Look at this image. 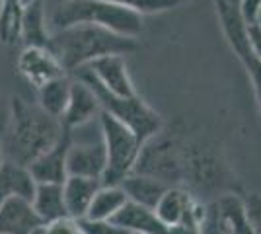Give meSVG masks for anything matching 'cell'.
<instances>
[{
	"label": "cell",
	"instance_id": "obj_12",
	"mask_svg": "<svg viewBox=\"0 0 261 234\" xmlns=\"http://www.w3.org/2000/svg\"><path fill=\"white\" fill-rule=\"evenodd\" d=\"M70 141H72L70 131L65 129V133L57 141V145L51 146L47 152H43L37 160H33L28 166L37 184H65V179L68 178L66 152H68Z\"/></svg>",
	"mask_w": 261,
	"mask_h": 234
},
{
	"label": "cell",
	"instance_id": "obj_23",
	"mask_svg": "<svg viewBox=\"0 0 261 234\" xmlns=\"http://www.w3.org/2000/svg\"><path fill=\"white\" fill-rule=\"evenodd\" d=\"M106 2L117 4L121 8H127L139 16H144V14H160V12L179 8L187 0H106Z\"/></svg>",
	"mask_w": 261,
	"mask_h": 234
},
{
	"label": "cell",
	"instance_id": "obj_2",
	"mask_svg": "<svg viewBox=\"0 0 261 234\" xmlns=\"http://www.w3.org/2000/svg\"><path fill=\"white\" fill-rule=\"evenodd\" d=\"M139 39H130L90 23H78L59 32H51L49 41V51L68 76H72L78 68L88 67L101 57H125L139 51Z\"/></svg>",
	"mask_w": 261,
	"mask_h": 234
},
{
	"label": "cell",
	"instance_id": "obj_7",
	"mask_svg": "<svg viewBox=\"0 0 261 234\" xmlns=\"http://www.w3.org/2000/svg\"><path fill=\"white\" fill-rule=\"evenodd\" d=\"M220 18V28L226 35V41L236 53L238 61L244 65L248 76L251 78V86L257 101V112L261 117V61H257L248 43V34H246V23L240 16V10H222L217 12Z\"/></svg>",
	"mask_w": 261,
	"mask_h": 234
},
{
	"label": "cell",
	"instance_id": "obj_22",
	"mask_svg": "<svg viewBox=\"0 0 261 234\" xmlns=\"http://www.w3.org/2000/svg\"><path fill=\"white\" fill-rule=\"evenodd\" d=\"M23 10L22 0H0V43L16 45L22 41Z\"/></svg>",
	"mask_w": 261,
	"mask_h": 234
},
{
	"label": "cell",
	"instance_id": "obj_6",
	"mask_svg": "<svg viewBox=\"0 0 261 234\" xmlns=\"http://www.w3.org/2000/svg\"><path fill=\"white\" fill-rule=\"evenodd\" d=\"M98 121L108 154V168L101 178V186H119L123 179L133 174L142 145L129 127L113 119L109 113L101 112Z\"/></svg>",
	"mask_w": 261,
	"mask_h": 234
},
{
	"label": "cell",
	"instance_id": "obj_29",
	"mask_svg": "<svg viewBox=\"0 0 261 234\" xmlns=\"http://www.w3.org/2000/svg\"><path fill=\"white\" fill-rule=\"evenodd\" d=\"M65 2H68V0H45V6L49 4L51 8H57V6H61V4H65Z\"/></svg>",
	"mask_w": 261,
	"mask_h": 234
},
{
	"label": "cell",
	"instance_id": "obj_13",
	"mask_svg": "<svg viewBox=\"0 0 261 234\" xmlns=\"http://www.w3.org/2000/svg\"><path fill=\"white\" fill-rule=\"evenodd\" d=\"M41 224L32 201L12 197L0 205V234H35Z\"/></svg>",
	"mask_w": 261,
	"mask_h": 234
},
{
	"label": "cell",
	"instance_id": "obj_8",
	"mask_svg": "<svg viewBox=\"0 0 261 234\" xmlns=\"http://www.w3.org/2000/svg\"><path fill=\"white\" fill-rule=\"evenodd\" d=\"M72 141L66 152V174L76 176V178L99 179L103 178L106 168H108V154L106 145L99 135L98 139H78L70 133Z\"/></svg>",
	"mask_w": 261,
	"mask_h": 234
},
{
	"label": "cell",
	"instance_id": "obj_1",
	"mask_svg": "<svg viewBox=\"0 0 261 234\" xmlns=\"http://www.w3.org/2000/svg\"><path fill=\"white\" fill-rule=\"evenodd\" d=\"M65 127L57 117L39 108L35 101L14 96L10 100V119L4 135L2 150L8 160L30 166L63 137Z\"/></svg>",
	"mask_w": 261,
	"mask_h": 234
},
{
	"label": "cell",
	"instance_id": "obj_10",
	"mask_svg": "<svg viewBox=\"0 0 261 234\" xmlns=\"http://www.w3.org/2000/svg\"><path fill=\"white\" fill-rule=\"evenodd\" d=\"M101 113V106L96 96V92L84 84L82 80L72 78V86H70V98H68V106H66L65 113L61 117L63 127L68 131L80 129L94 119H98Z\"/></svg>",
	"mask_w": 261,
	"mask_h": 234
},
{
	"label": "cell",
	"instance_id": "obj_5",
	"mask_svg": "<svg viewBox=\"0 0 261 234\" xmlns=\"http://www.w3.org/2000/svg\"><path fill=\"white\" fill-rule=\"evenodd\" d=\"M72 78L82 80L84 84H88L90 88L94 90L99 100V106H101V112L109 113L113 119H117L125 127H129L130 131L135 133V137L141 141V145L150 141L152 137H156L166 127L162 115L156 110H152L139 94L130 96V98L111 94L103 86H99L86 67L78 68L76 72L72 74Z\"/></svg>",
	"mask_w": 261,
	"mask_h": 234
},
{
	"label": "cell",
	"instance_id": "obj_28",
	"mask_svg": "<svg viewBox=\"0 0 261 234\" xmlns=\"http://www.w3.org/2000/svg\"><path fill=\"white\" fill-rule=\"evenodd\" d=\"M240 2L242 0H215V6H217V10H220V8H236V10H240Z\"/></svg>",
	"mask_w": 261,
	"mask_h": 234
},
{
	"label": "cell",
	"instance_id": "obj_32",
	"mask_svg": "<svg viewBox=\"0 0 261 234\" xmlns=\"http://www.w3.org/2000/svg\"><path fill=\"white\" fill-rule=\"evenodd\" d=\"M33 2H37V0H22L23 6H30V4H33Z\"/></svg>",
	"mask_w": 261,
	"mask_h": 234
},
{
	"label": "cell",
	"instance_id": "obj_21",
	"mask_svg": "<svg viewBox=\"0 0 261 234\" xmlns=\"http://www.w3.org/2000/svg\"><path fill=\"white\" fill-rule=\"evenodd\" d=\"M127 195L121 186H101L88 209L86 219L90 221H111L121 207L127 203Z\"/></svg>",
	"mask_w": 261,
	"mask_h": 234
},
{
	"label": "cell",
	"instance_id": "obj_14",
	"mask_svg": "<svg viewBox=\"0 0 261 234\" xmlns=\"http://www.w3.org/2000/svg\"><path fill=\"white\" fill-rule=\"evenodd\" d=\"M109 223L119 226L127 234H170L168 226L156 217L152 209H146L133 201H127Z\"/></svg>",
	"mask_w": 261,
	"mask_h": 234
},
{
	"label": "cell",
	"instance_id": "obj_9",
	"mask_svg": "<svg viewBox=\"0 0 261 234\" xmlns=\"http://www.w3.org/2000/svg\"><path fill=\"white\" fill-rule=\"evenodd\" d=\"M16 65H18V72L35 90H39L55 78L65 76V70L59 65V61L49 49H43V47H23Z\"/></svg>",
	"mask_w": 261,
	"mask_h": 234
},
{
	"label": "cell",
	"instance_id": "obj_15",
	"mask_svg": "<svg viewBox=\"0 0 261 234\" xmlns=\"http://www.w3.org/2000/svg\"><path fill=\"white\" fill-rule=\"evenodd\" d=\"M37 188L28 166H22L14 160H4L0 164V205L12 197L32 201Z\"/></svg>",
	"mask_w": 261,
	"mask_h": 234
},
{
	"label": "cell",
	"instance_id": "obj_17",
	"mask_svg": "<svg viewBox=\"0 0 261 234\" xmlns=\"http://www.w3.org/2000/svg\"><path fill=\"white\" fill-rule=\"evenodd\" d=\"M32 207L43 224L55 223L61 219H70L66 213L63 184H37Z\"/></svg>",
	"mask_w": 261,
	"mask_h": 234
},
{
	"label": "cell",
	"instance_id": "obj_16",
	"mask_svg": "<svg viewBox=\"0 0 261 234\" xmlns=\"http://www.w3.org/2000/svg\"><path fill=\"white\" fill-rule=\"evenodd\" d=\"M101 188L99 179L90 178H76V176H68L63 184V195H65L66 213L72 221L86 219L88 209L94 201V195Z\"/></svg>",
	"mask_w": 261,
	"mask_h": 234
},
{
	"label": "cell",
	"instance_id": "obj_18",
	"mask_svg": "<svg viewBox=\"0 0 261 234\" xmlns=\"http://www.w3.org/2000/svg\"><path fill=\"white\" fill-rule=\"evenodd\" d=\"M121 190L125 191L127 199L142 205L146 209H156L158 201L162 199V195L170 190L168 184H164L160 179L150 178V176H142V174H130L119 184Z\"/></svg>",
	"mask_w": 261,
	"mask_h": 234
},
{
	"label": "cell",
	"instance_id": "obj_11",
	"mask_svg": "<svg viewBox=\"0 0 261 234\" xmlns=\"http://www.w3.org/2000/svg\"><path fill=\"white\" fill-rule=\"evenodd\" d=\"M86 68L90 70V74L94 76V80L98 82L99 86H103L111 94L123 96V98L137 96V90L133 86V80H130L129 70H127L125 57H101L98 61H94L92 65H88Z\"/></svg>",
	"mask_w": 261,
	"mask_h": 234
},
{
	"label": "cell",
	"instance_id": "obj_31",
	"mask_svg": "<svg viewBox=\"0 0 261 234\" xmlns=\"http://www.w3.org/2000/svg\"><path fill=\"white\" fill-rule=\"evenodd\" d=\"M6 160V156H4V150H2V143H0V164Z\"/></svg>",
	"mask_w": 261,
	"mask_h": 234
},
{
	"label": "cell",
	"instance_id": "obj_19",
	"mask_svg": "<svg viewBox=\"0 0 261 234\" xmlns=\"http://www.w3.org/2000/svg\"><path fill=\"white\" fill-rule=\"evenodd\" d=\"M47 8L45 0H37L23 10L22 22V43L23 47H43L49 49L51 32L47 25Z\"/></svg>",
	"mask_w": 261,
	"mask_h": 234
},
{
	"label": "cell",
	"instance_id": "obj_30",
	"mask_svg": "<svg viewBox=\"0 0 261 234\" xmlns=\"http://www.w3.org/2000/svg\"><path fill=\"white\" fill-rule=\"evenodd\" d=\"M253 23H255V25H259V28H261V8H259V12H257V18H255V22H253Z\"/></svg>",
	"mask_w": 261,
	"mask_h": 234
},
{
	"label": "cell",
	"instance_id": "obj_26",
	"mask_svg": "<svg viewBox=\"0 0 261 234\" xmlns=\"http://www.w3.org/2000/svg\"><path fill=\"white\" fill-rule=\"evenodd\" d=\"M246 34H248L251 53L257 61H261V28L255 23H250V25H246Z\"/></svg>",
	"mask_w": 261,
	"mask_h": 234
},
{
	"label": "cell",
	"instance_id": "obj_25",
	"mask_svg": "<svg viewBox=\"0 0 261 234\" xmlns=\"http://www.w3.org/2000/svg\"><path fill=\"white\" fill-rule=\"evenodd\" d=\"M259 8H261V0H242L240 2V16H242V20H244L246 25L255 22Z\"/></svg>",
	"mask_w": 261,
	"mask_h": 234
},
{
	"label": "cell",
	"instance_id": "obj_20",
	"mask_svg": "<svg viewBox=\"0 0 261 234\" xmlns=\"http://www.w3.org/2000/svg\"><path fill=\"white\" fill-rule=\"evenodd\" d=\"M70 86H72V76H68V74L47 82L45 86L37 90V103H39V108L61 121L66 106H68Z\"/></svg>",
	"mask_w": 261,
	"mask_h": 234
},
{
	"label": "cell",
	"instance_id": "obj_4",
	"mask_svg": "<svg viewBox=\"0 0 261 234\" xmlns=\"http://www.w3.org/2000/svg\"><path fill=\"white\" fill-rule=\"evenodd\" d=\"M185 141L181 129H166L141 146V154L133 174L150 176L170 188H184L185 179Z\"/></svg>",
	"mask_w": 261,
	"mask_h": 234
},
{
	"label": "cell",
	"instance_id": "obj_3",
	"mask_svg": "<svg viewBox=\"0 0 261 234\" xmlns=\"http://www.w3.org/2000/svg\"><path fill=\"white\" fill-rule=\"evenodd\" d=\"M78 23L106 28L113 34L125 35L130 39H137L144 30L142 16L106 0H68L53 8L49 16V25L53 28V32Z\"/></svg>",
	"mask_w": 261,
	"mask_h": 234
},
{
	"label": "cell",
	"instance_id": "obj_24",
	"mask_svg": "<svg viewBox=\"0 0 261 234\" xmlns=\"http://www.w3.org/2000/svg\"><path fill=\"white\" fill-rule=\"evenodd\" d=\"M78 228L82 234H127L121 230L119 226H115L109 221H90V219H80L76 221Z\"/></svg>",
	"mask_w": 261,
	"mask_h": 234
},
{
	"label": "cell",
	"instance_id": "obj_27",
	"mask_svg": "<svg viewBox=\"0 0 261 234\" xmlns=\"http://www.w3.org/2000/svg\"><path fill=\"white\" fill-rule=\"evenodd\" d=\"M203 234H228L226 230H222L211 217H205V224H203Z\"/></svg>",
	"mask_w": 261,
	"mask_h": 234
}]
</instances>
